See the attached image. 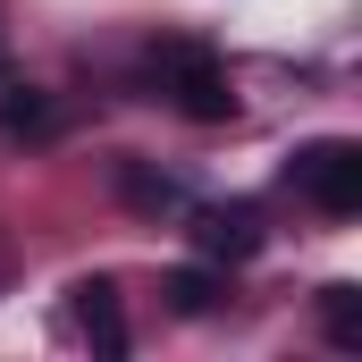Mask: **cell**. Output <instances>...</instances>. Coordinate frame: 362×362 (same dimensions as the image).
<instances>
[{"mask_svg": "<svg viewBox=\"0 0 362 362\" xmlns=\"http://www.w3.org/2000/svg\"><path fill=\"white\" fill-rule=\"evenodd\" d=\"M286 185H295L312 211H329V219H354V211H362V144H346V135H320V144H303V152L286 160Z\"/></svg>", "mask_w": 362, "mask_h": 362, "instance_id": "1", "label": "cell"}, {"mask_svg": "<svg viewBox=\"0 0 362 362\" xmlns=\"http://www.w3.org/2000/svg\"><path fill=\"white\" fill-rule=\"evenodd\" d=\"M160 93L177 101L185 118H202V127H219V118H236V93H228V68L202 51V42H160Z\"/></svg>", "mask_w": 362, "mask_h": 362, "instance_id": "2", "label": "cell"}, {"mask_svg": "<svg viewBox=\"0 0 362 362\" xmlns=\"http://www.w3.org/2000/svg\"><path fill=\"white\" fill-rule=\"evenodd\" d=\"M194 253L202 262H253L262 253V219L236 202V211H194Z\"/></svg>", "mask_w": 362, "mask_h": 362, "instance_id": "3", "label": "cell"}, {"mask_svg": "<svg viewBox=\"0 0 362 362\" xmlns=\"http://www.w3.org/2000/svg\"><path fill=\"white\" fill-rule=\"evenodd\" d=\"M0 135H8V144H51V135H59V101L42 85H8L0 93Z\"/></svg>", "mask_w": 362, "mask_h": 362, "instance_id": "4", "label": "cell"}, {"mask_svg": "<svg viewBox=\"0 0 362 362\" xmlns=\"http://www.w3.org/2000/svg\"><path fill=\"white\" fill-rule=\"evenodd\" d=\"M76 320H85V337L101 354H127V320H118V286L110 278H85L76 286Z\"/></svg>", "mask_w": 362, "mask_h": 362, "instance_id": "5", "label": "cell"}, {"mask_svg": "<svg viewBox=\"0 0 362 362\" xmlns=\"http://www.w3.org/2000/svg\"><path fill=\"white\" fill-rule=\"evenodd\" d=\"M320 329H329V346H362V295L354 286H320Z\"/></svg>", "mask_w": 362, "mask_h": 362, "instance_id": "6", "label": "cell"}, {"mask_svg": "<svg viewBox=\"0 0 362 362\" xmlns=\"http://www.w3.org/2000/svg\"><path fill=\"white\" fill-rule=\"evenodd\" d=\"M169 303H177L185 320H202V312L219 303V278H211V270H177V278H169Z\"/></svg>", "mask_w": 362, "mask_h": 362, "instance_id": "7", "label": "cell"}, {"mask_svg": "<svg viewBox=\"0 0 362 362\" xmlns=\"http://www.w3.org/2000/svg\"><path fill=\"white\" fill-rule=\"evenodd\" d=\"M127 202H135V211H169V202H177V185L152 177V169H127Z\"/></svg>", "mask_w": 362, "mask_h": 362, "instance_id": "8", "label": "cell"}]
</instances>
